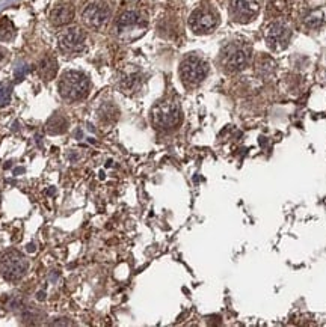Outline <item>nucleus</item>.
<instances>
[{"label":"nucleus","instance_id":"f03ea898","mask_svg":"<svg viewBox=\"0 0 326 327\" xmlns=\"http://www.w3.org/2000/svg\"><path fill=\"white\" fill-rule=\"evenodd\" d=\"M181 121H183V113H181L180 106L174 101H162L156 104L151 110V122L157 130H175Z\"/></svg>","mask_w":326,"mask_h":327},{"label":"nucleus","instance_id":"ddd939ff","mask_svg":"<svg viewBox=\"0 0 326 327\" xmlns=\"http://www.w3.org/2000/svg\"><path fill=\"white\" fill-rule=\"evenodd\" d=\"M38 72H40V76L43 77V80H47V82L53 80L56 77V74H58V62H56V59L52 57V56H46L40 62V65H38Z\"/></svg>","mask_w":326,"mask_h":327},{"label":"nucleus","instance_id":"f3484780","mask_svg":"<svg viewBox=\"0 0 326 327\" xmlns=\"http://www.w3.org/2000/svg\"><path fill=\"white\" fill-rule=\"evenodd\" d=\"M269 8L272 9L273 14H279V12L284 11L285 3H284V0H270V6Z\"/></svg>","mask_w":326,"mask_h":327},{"label":"nucleus","instance_id":"423d86ee","mask_svg":"<svg viewBox=\"0 0 326 327\" xmlns=\"http://www.w3.org/2000/svg\"><path fill=\"white\" fill-rule=\"evenodd\" d=\"M111 15H112V9L104 0H94V2L85 6L82 12L83 23L95 30L103 29L109 23V20H111Z\"/></svg>","mask_w":326,"mask_h":327},{"label":"nucleus","instance_id":"6e6552de","mask_svg":"<svg viewBox=\"0 0 326 327\" xmlns=\"http://www.w3.org/2000/svg\"><path fill=\"white\" fill-rule=\"evenodd\" d=\"M58 43L59 49L66 54L80 53L86 44V33L80 27H69L59 35Z\"/></svg>","mask_w":326,"mask_h":327},{"label":"nucleus","instance_id":"a211bd4d","mask_svg":"<svg viewBox=\"0 0 326 327\" xmlns=\"http://www.w3.org/2000/svg\"><path fill=\"white\" fill-rule=\"evenodd\" d=\"M6 59H8V53H6V50L0 49V66H2V65L5 63Z\"/></svg>","mask_w":326,"mask_h":327},{"label":"nucleus","instance_id":"2eb2a0df","mask_svg":"<svg viewBox=\"0 0 326 327\" xmlns=\"http://www.w3.org/2000/svg\"><path fill=\"white\" fill-rule=\"evenodd\" d=\"M15 36V27L6 17L0 18V41H12Z\"/></svg>","mask_w":326,"mask_h":327},{"label":"nucleus","instance_id":"39448f33","mask_svg":"<svg viewBox=\"0 0 326 327\" xmlns=\"http://www.w3.org/2000/svg\"><path fill=\"white\" fill-rule=\"evenodd\" d=\"M29 269V261L21 252L11 249L0 255V274L8 280L21 279Z\"/></svg>","mask_w":326,"mask_h":327},{"label":"nucleus","instance_id":"dca6fc26","mask_svg":"<svg viewBox=\"0 0 326 327\" xmlns=\"http://www.w3.org/2000/svg\"><path fill=\"white\" fill-rule=\"evenodd\" d=\"M11 85L9 83H0V106H5L11 100Z\"/></svg>","mask_w":326,"mask_h":327},{"label":"nucleus","instance_id":"7ed1b4c3","mask_svg":"<svg viewBox=\"0 0 326 327\" xmlns=\"http://www.w3.org/2000/svg\"><path fill=\"white\" fill-rule=\"evenodd\" d=\"M208 74V63L199 56H186L180 65V77L188 88H195L204 82Z\"/></svg>","mask_w":326,"mask_h":327},{"label":"nucleus","instance_id":"20e7f679","mask_svg":"<svg viewBox=\"0 0 326 327\" xmlns=\"http://www.w3.org/2000/svg\"><path fill=\"white\" fill-rule=\"evenodd\" d=\"M251 59V49L243 43H231L221 53V65L227 72H237L246 68Z\"/></svg>","mask_w":326,"mask_h":327},{"label":"nucleus","instance_id":"0eeeda50","mask_svg":"<svg viewBox=\"0 0 326 327\" xmlns=\"http://www.w3.org/2000/svg\"><path fill=\"white\" fill-rule=\"evenodd\" d=\"M219 24V15L210 6H201L195 9L189 18V26L194 33L205 35L213 32Z\"/></svg>","mask_w":326,"mask_h":327},{"label":"nucleus","instance_id":"9b49d317","mask_svg":"<svg viewBox=\"0 0 326 327\" xmlns=\"http://www.w3.org/2000/svg\"><path fill=\"white\" fill-rule=\"evenodd\" d=\"M74 20V6L69 2L58 3L50 12V23L53 26H66Z\"/></svg>","mask_w":326,"mask_h":327},{"label":"nucleus","instance_id":"4468645a","mask_svg":"<svg viewBox=\"0 0 326 327\" xmlns=\"http://www.w3.org/2000/svg\"><path fill=\"white\" fill-rule=\"evenodd\" d=\"M68 128V121L62 115H53L47 124H46V131L50 134H62Z\"/></svg>","mask_w":326,"mask_h":327},{"label":"nucleus","instance_id":"1a4fd4ad","mask_svg":"<svg viewBox=\"0 0 326 327\" xmlns=\"http://www.w3.org/2000/svg\"><path fill=\"white\" fill-rule=\"evenodd\" d=\"M290 40H292V29H290L284 21H273L266 29V43L267 46L275 50L281 52L284 50Z\"/></svg>","mask_w":326,"mask_h":327},{"label":"nucleus","instance_id":"f8f14e48","mask_svg":"<svg viewBox=\"0 0 326 327\" xmlns=\"http://www.w3.org/2000/svg\"><path fill=\"white\" fill-rule=\"evenodd\" d=\"M142 26H145V20L137 11H126L120 15L117 21V29L120 32H129L131 29L142 27Z\"/></svg>","mask_w":326,"mask_h":327},{"label":"nucleus","instance_id":"f257e3e1","mask_svg":"<svg viewBox=\"0 0 326 327\" xmlns=\"http://www.w3.org/2000/svg\"><path fill=\"white\" fill-rule=\"evenodd\" d=\"M58 89L64 100L80 101L88 97L89 89H91V82L83 72L66 71L59 80Z\"/></svg>","mask_w":326,"mask_h":327},{"label":"nucleus","instance_id":"9d476101","mask_svg":"<svg viewBox=\"0 0 326 327\" xmlns=\"http://www.w3.org/2000/svg\"><path fill=\"white\" fill-rule=\"evenodd\" d=\"M259 0H231L230 17L237 23H249L257 17Z\"/></svg>","mask_w":326,"mask_h":327}]
</instances>
